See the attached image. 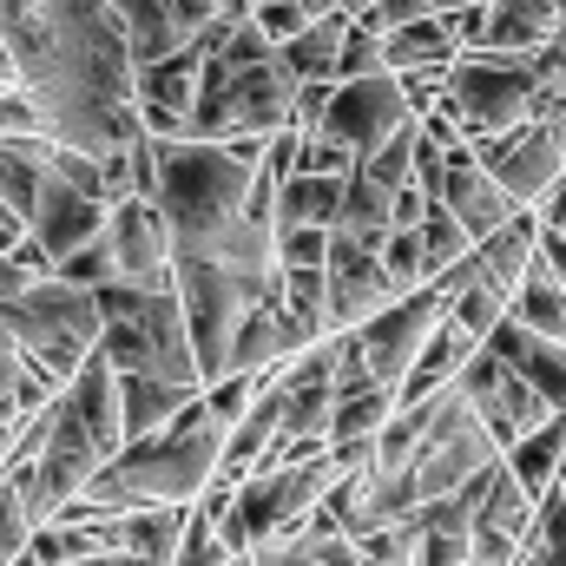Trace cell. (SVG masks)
<instances>
[{
    "instance_id": "44dd1931",
    "label": "cell",
    "mask_w": 566,
    "mask_h": 566,
    "mask_svg": "<svg viewBox=\"0 0 566 566\" xmlns=\"http://www.w3.org/2000/svg\"><path fill=\"white\" fill-rule=\"evenodd\" d=\"M343 205H349V178L296 171V178H283V191H277V231H336Z\"/></svg>"
},
{
    "instance_id": "9c48e42d",
    "label": "cell",
    "mask_w": 566,
    "mask_h": 566,
    "mask_svg": "<svg viewBox=\"0 0 566 566\" xmlns=\"http://www.w3.org/2000/svg\"><path fill=\"white\" fill-rule=\"evenodd\" d=\"M494 185L521 205V211H541L554 191L566 185V119H527L521 133H501V139L468 145Z\"/></svg>"
},
{
    "instance_id": "603a6c76",
    "label": "cell",
    "mask_w": 566,
    "mask_h": 566,
    "mask_svg": "<svg viewBox=\"0 0 566 566\" xmlns=\"http://www.w3.org/2000/svg\"><path fill=\"white\" fill-rule=\"evenodd\" d=\"M119 382H126V448L165 434L191 402H205L198 389H178V382H158V376H119Z\"/></svg>"
},
{
    "instance_id": "ba28073f",
    "label": "cell",
    "mask_w": 566,
    "mask_h": 566,
    "mask_svg": "<svg viewBox=\"0 0 566 566\" xmlns=\"http://www.w3.org/2000/svg\"><path fill=\"white\" fill-rule=\"evenodd\" d=\"M416 126H422V113L409 106L402 80H396V73H376V80L336 86V93H329V106H323V126H316V133L343 139L349 151H356V171H363L376 151H389L402 133H416Z\"/></svg>"
},
{
    "instance_id": "ac0fdd59",
    "label": "cell",
    "mask_w": 566,
    "mask_h": 566,
    "mask_svg": "<svg viewBox=\"0 0 566 566\" xmlns=\"http://www.w3.org/2000/svg\"><path fill=\"white\" fill-rule=\"evenodd\" d=\"M560 33V7L554 0H494L481 20L474 53H541Z\"/></svg>"
},
{
    "instance_id": "ffe728a7",
    "label": "cell",
    "mask_w": 566,
    "mask_h": 566,
    "mask_svg": "<svg viewBox=\"0 0 566 566\" xmlns=\"http://www.w3.org/2000/svg\"><path fill=\"white\" fill-rule=\"evenodd\" d=\"M205 66H211V53H205L198 40H191L185 53L158 60V66H139V106H158V113L191 119V113H198V93H205Z\"/></svg>"
},
{
    "instance_id": "d590c367",
    "label": "cell",
    "mask_w": 566,
    "mask_h": 566,
    "mask_svg": "<svg viewBox=\"0 0 566 566\" xmlns=\"http://www.w3.org/2000/svg\"><path fill=\"white\" fill-rule=\"evenodd\" d=\"M60 283H80V290H106V283H119L106 238H99V244H86V251H73V258L60 264Z\"/></svg>"
},
{
    "instance_id": "d4e9b609",
    "label": "cell",
    "mask_w": 566,
    "mask_h": 566,
    "mask_svg": "<svg viewBox=\"0 0 566 566\" xmlns=\"http://www.w3.org/2000/svg\"><path fill=\"white\" fill-rule=\"evenodd\" d=\"M258 566H363V547L349 541V534H329V527H316V514L303 521V527H290L277 541H264Z\"/></svg>"
},
{
    "instance_id": "7bdbcfd3",
    "label": "cell",
    "mask_w": 566,
    "mask_h": 566,
    "mask_svg": "<svg viewBox=\"0 0 566 566\" xmlns=\"http://www.w3.org/2000/svg\"><path fill=\"white\" fill-rule=\"evenodd\" d=\"M474 566H494V560H474Z\"/></svg>"
},
{
    "instance_id": "836d02e7",
    "label": "cell",
    "mask_w": 566,
    "mask_h": 566,
    "mask_svg": "<svg viewBox=\"0 0 566 566\" xmlns=\"http://www.w3.org/2000/svg\"><path fill=\"white\" fill-rule=\"evenodd\" d=\"M178 566H238V560H231V547L218 541V521H211L205 507H191V521H185V541H178Z\"/></svg>"
},
{
    "instance_id": "8d00e7d4",
    "label": "cell",
    "mask_w": 566,
    "mask_h": 566,
    "mask_svg": "<svg viewBox=\"0 0 566 566\" xmlns=\"http://www.w3.org/2000/svg\"><path fill=\"white\" fill-rule=\"evenodd\" d=\"M336 231H283V271H329Z\"/></svg>"
},
{
    "instance_id": "e575fe53",
    "label": "cell",
    "mask_w": 566,
    "mask_h": 566,
    "mask_svg": "<svg viewBox=\"0 0 566 566\" xmlns=\"http://www.w3.org/2000/svg\"><path fill=\"white\" fill-rule=\"evenodd\" d=\"M416 20H434L428 0H369V7L356 13V27L376 33V40H389V33H402V27H416Z\"/></svg>"
},
{
    "instance_id": "f546056e",
    "label": "cell",
    "mask_w": 566,
    "mask_h": 566,
    "mask_svg": "<svg viewBox=\"0 0 566 566\" xmlns=\"http://www.w3.org/2000/svg\"><path fill=\"white\" fill-rule=\"evenodd\" d=\"M283 303L310 336H323V343L336 336L329 329V271H283Z\"/></svg>"
},
{
    "instance_id": "7c38bea8",
    "label": "cell",
    "mask_w": 566,
    "mask_h": 566,
    "mask_svg": "<svg viewBox=\"0 0 566 566\" xmlns=\"http://www.w3.org/2000/svg\"><path fill=\"white\" fill-rule=\"evenodd\" d=\"M461 396L474 402V416L494 428V441L501 448H521L534 428L554 422V409H547V396L527 382V376H514L494 349H481L468 369H461Z\"/></svg>"
},
{
    "instance_id": "4dcf8cb0",
    "label": "cell",
    "mask_w": 566,
    "mask_h": 566,
    "mask_svg": "<svg viewBox=\"0 0 566 566\" xmlns=\"http://www.w3.org/2000/svg\"><path fill=\"white\" fill-rule=\"evenodd\" d=\"M416 158H422V126H416V133H402L389 151H376L356 178H369V185H382L389 198H402V191L416 185Z\"/></svg>"
},
{
    "instance_id": "f6af8a7d",
    "label": "cell",
    "mask_w": 566,
    "mask_h": 566,
    "mask_svg": "<svg viewBox=\"0 0 566 566\" xmlns=\"http://www.w3.org/2000/svg\"><path fill=\"white\" fill-rule=\"evenodd\" d=\"M521 566H527V554H521Z\"/></svg>"
},
{
    "instance_id": "5bb4252c",
    "label": "cell",
    "mask_w": 566,
    "mask_h": 566,
    "mask_svg": "<svg viewBox=\"0 0 566 566\" xmlns=\"http://www.w3.org/2000/svg\"><path fill=\"white\" fill-rule=\"evenodd\" d=\"M106 218H113V205H99V198H86L80 185H66V171L53 165V139H46V191H40V218H33L27 238H40L46 258L66 264L73 251H86V244L106 238Z\"/></svg>"
},
{
    "instance_id": "4316f807",
    "label": "cell",
    "mask_w": 566,
    "mask_h": 566,
    "mask_svg": "<svg viewBox=\"0 0 566 566\" xmlns=\"http://www.w3.org/2000/svg\"><path fill=\"white\" fill-rule=\"evenodd\" d=\"M46 191V139H0V205L33 231Z\"/></svg>"
},
{
    "instance_id": "b9f144b4",
    "label": "cell",
    "mask_w": 566,
    "mask_h": 566,
    "mask_svg": "<svg viewBox=\"0 0 566 566\" xmlns=\"http://www.w3.org/2000/svg\"><path fill=\"white\" fill-rule=\"evenodd\" d=\"M554 7H560V27H566V0H554Z\"/></svg>"
},
{
    "instance_id": "d6a6232c",
    "label": "cell",
    "mask_w": 566,
    "mask_h": 566,
    "mask_svg": "<svg viewBox=\"0 0 566 566\" xmlns=\"http://www.w3.org/2000/svg\"><path fill=\"white\" fill-rule=\"evenodd\" d=\"M382 271H389V283L402 290V296H416L428 283V251H422V231H396L389 238V251H382Z\"/></svg>"
},
{
    "instance_id": "30bf717a",
    "label": "cell",
    "mask_w": 566,
    "mask_h": 566,
    "mask_svg": "<svg viewBox=\"0 0 566 566\" xmlns=\"http://www.w3.org/2000/svg\"><path fill=\"white\" fill-rule=\"evenodd\" d=\"M343 474H349V468L336 461V448L316 454V461L277 468V474H251V481L238 488V514H244L251 541L264 547V541H277V534H290V527H303V521L329 501V488H336Z\"/></svg>"
},
{
    "instance_id": "e0dca14e",
    "label": "cell",
    "mask_w": 566,
    "mask_h": 566,
    "mask_svg": "<svg viewBox=\"0 0 566 566\" xmlns=\"http://www.w3.org/2000/svg\"><path fill=\"white\" fill-rule=\"evenodd\" d=\"M488 349H494L514 376H527V382L547 396V409H554V416H566V343H547V336H534L527 323L501 316V329L488 336Z\"/></svg>"
},
{
    "instance_id": "9a60e30c",
    "label": "cell",
    "mask_w": 566,
    "mask_h": 566,
    "mask_svg": "<svg viewBox=\"0 0 566 566\" xmlns=\"http://www.w3.org/2000/svg\"><path fill=\"white\" fill-rule=\"evenodd\" d=\"M434 205H448L474 244H494V238L521 218V205L494 185V171H488L468 145H461V151H448V178H441V198H434Z\"/></svg>"
},
{
    "instance_id": "6da1fadb",
    "label": "cell",
    "mask_w": 566,
    "mask_h": 566,
    "mask_svg": "<svg viewBox=\"0 0 566 566\" xmlns=\"http://www.w3.org/2000/svg\"><path fill=\"white\" fill-rule=\"evenodd\" d=\"M224 448H231V428L205 402H191L165 434L106 461L99 481L60 514V527H86L99 514H191L224 481Z\"/></svg>"
},
{
    "instance_id": "7a4b0ae2",
    "label": "cell",
    "mask_w": 566,
    "mask_h": 566,
    "mask_svg": "<svg viewBox=\"0 0 566 566\" xmlns=\"http://www.w3.org/2000/svg\"><path fill=\"white\" fill-rule=\"evenodd\" d=\"M271 145L238 139V145H205V139H171L158 145V211L178 238V258H205L244 211L264 178Z\"/></svg>"
},
{
    "instance_id": "277c9868",
    "label": "cell",
    "mask_w": 566,
    "mask_h": 566,
    "mask_svg": "<svg viewBox=\"0 0 566 566\" xmlns=\"http://www.w3.org/2000/svg\"><path fill=\"white\" fill-rule=\"evenodd\" d=\"M7 329L20 336L27 363L53 382V389H73V376L99 356L106 343V310H99V290H80V283H60L46 277L33 296L7 303L0 310Z\"/></svg>"
},
{
    "instance_id": "f1b7e54d",
    "label": "cell",
    "mask_w": 566,
    "mask_h": 566,
    "mask_svg": "<svg viewBox=\"0 0 566 566\" xmlns=\"http://www.w3.org/2000/svg\"><path fill=\"white\" fill-rule=\"evenodd\" d=\"M402 416V396L396 389H369V396H349L336 409V428H329V448H376Z\"/></svg>"
},
{
    "instance_id": "cb8c5ba5",
    "label": "cell",
    "mask_w": 566,
    "mask_h": 566,
    "mask_svg": "<svg viewBox=\"0 0 566 566\" xmlns=\"http://www.w3.org/2000/svg\"><path fill=\"white\" fill-rule=\"evenodd\" d=\"M349 33H356V13H323V20H310V33H296V40L283 46L290 73H296L303 86H336V66H343Z\"/></svg>"
},
{
    "instance_id": "5b68a950",
    "label": "cell",
    "mask_w": 566,
    "mask_h": 566,
    "mask_svg": "<svg viewBox=\"0 0 566 566\" xmlns=\"http://www.w3.org/2000/svg\"><path fill=\"white\" fill-rule=\"evenodd\" d=\"M422 454H416V474H409V501H416V514L434 507V501H454V494H468L488 468H501L507 461V448L494 441V428L474 416V402L461 396V382L454 389H441L434 402H422Z\"/></svg>"
},
{
    "instance_id": "484cf974",
    "label": "cell",
    "mask_w": 566,
    "mask_h": 566,
    "mask_svg": "<svg viewBox=\"0 0 566 566\" xmlns=\"http://www.w3.org/2000/svg\"><path fill=\"white\" fill-rule=\"evenodd\" d=\"M507 468H514V481L547 507L566 481V416H554L547 428H534L521 448H507Z\"/></svg>"
},
{
    "instance_id": "7402d4cb",
    "label": "cell",
    "mask_w": 566,
    "mask_h": 566,
    "mask_svg": "<svg viewBox=\"0 0 566 566\" xmlns=\"http://www.w3.org/2000/svg\"><path fill=\"white\" fill-rule=\"evenodd\" d=\"M461 13H434L402 33H389V73H448L461 60Z\"/></svg>"
},
{
    "instance_id": "83f0119b",
    "label": "cell",
    "mask_w": 566,
    "mask_h": 566,
    "mask_svg": "<svg viewBox=\"0 0 566 566\" xmlns=\"http://www.w3.org/2000/svg\"><path fill=\"white\" fill-rule=\"evenodd\" d=\"M507 316L527 323V329L547 336V343H566V283L547 258H534V271H527V283H521V296H514Z\"/></svg>"
},
{
    "instance_id": "4fadbf2b",
    "label": "cell",
    "mask_w": 566,
    "mask_h": 566,
    "mask_svg": "<svg viewBox=\"0 0 566 566\" xmlns=\"http://www.w3.org/2000/svg\"><path fill=\"white\" fill-rule=\"evenodd\" d=\"M396 303H402V290L382 271V251H369L363 238L336 231V251H329V329L356 336V329H369Z\"/></svg>"
},
{
    "instance_id": "ee69618b",
    "label": "cell",
    "mask_w": 566,
    "mask_h": 566,
    "mask_svg": "<svg viewBox=\"0 0 566 566\" xmlns=\"http://www.w3.org/2000/svg\"><path fill=\"white\" fill-rule=\"evenodd\" d=\"M238 566H258V560H238Z\"/></svg>"
},
{
    "instance_id": "bcb514c9",
    "label": "cell",
    "mask_w": 566,
    "mask_h": 566,
    "mask_svg": "<svg viewBox=\"0 0 566 566\" xmlns=\"http://www.w3.org/2000/svg\"><path fill=\"white\" fill-rule=\"evenodd\" d=\"M363 566H376V560H363Z\"/></svg>"
},
{
    "instance_id": "60d3db41",
    "label": "cell",
    "mask_w": 566,
    "mask_h": 566,
    "mask_svg": "<svg viewBox=\"0 0 566 566\" xmlns=\"http://www.w3.org/2000/svg\"><path fill=\"white\" fill-rule=\"evenodd\" d=\"M171 7H178V20H185L191 33H205V27L224 13V0H171Z\"/></svg>"
},
{
    "instance_id": "f35d334b",
    "label": "cell",
    "mask_w": 566,
    "mask_h": 566,
    "mask_svg": "<svg viewBox=\"0 0 566 566\" xmlns=\"http://www.w3.org/2000/svg\"><path fill=\"white\" fill-rule=\"evenodd\" d=\"M251 20H258V27H264V33H271L277 46H290L296 33H310V20H316V13H310L303 0H264V7L251 13Z\"/></svg>"
},
{
    "instance_id": "8fae6325",
    "label": "cell",
    "mask_w": 566,
    "mask_h": 566,
    "mask_svg": "<svg viewBox=\"0 0 566 566\" xmlns=\"http://www.w3.org/2000/svg\"><path fill=\"white\" fill-rule=\"evenodd\" d=\"M106 251H113V271H119L126 290H145V296L178 290V238H171L158 198H126V205H113V218H106Z\"/></svg>"
},
{
    "instance_id": "2e32d148",
    "label": "cell",
    "mask_w": 566,
    "mask_h": 566,
    "mask_svg": "<svg viewBox=\"0 0 566 566\" xmlns=\"http://www.w3.org/2000/svg\"><path fill=\"white\" fill-rule=\"evenodd\" d=\"M66 409L86 422V434L99 441V454H106V461H119V454H126V382H119V369H113L106 356H93V363L73 376Z\"/></svg>"
},
{
    "instance_id": "52a82bcc",
    "label": "cell",
    "mask_w": 566,
    "mask_h": 566,
    "mask_svg": "<svg viewBox=\"0 0 566 566\" xmlns=\"http://www.w3.org/2000/svg\"><path fill=\"white\" fill-rule=\"evenodd\" d=\"M178 303H185V323H191V349H198V369H205V389L231 376V343L238 329L251 323V296L244 283L231 277L218 258H178Z\"/></svg>"
},
{
    "instance_id": "ab89813d",
    "label": "cell",
    "mask_w": 566,
    "mask_h": 566,
    "mask_svg": "<svg viewBox=\"0 0 566 566\" xmlns=\"http://www.w3.org/2000/svg\"><path fill=\"white\" fill-rule=\"evenodd\" d=\"M534 73H541V93H547V99H566V27L534 53Z\"/></svg>"
},
{
    "instance_id": "1f68e13d",
    "label": "cell",
    "mask_w": 566,
    "mask_h": 566,
    "mask_svg": "<svg viewBox=\"0 0 566 566\" xmlns=\"http://www.w3.org/2000/svg\"><path fill=\"white\" fill-rule=\"evenodd\" d=\"M264 382H271V369H264V376H224V382H211V389H205V409H211L224 428H238L251 409H258Z\"/></svg>"
},
{
    "instance_id": "8992f818",
    "label": "cell",
    "mask_w": 566,
    "mask_h": 566,
    "mask_svg": "<svg viewBox=\"0 0 566 566\" xmlns=\"http://www.w3.org/2000/svg\"><path fill=\"white\" fill-rule=\"evenodd\" d=\"M541 106V73L534 53H461L448 73V113L461 119L468 145L521 133Z\"/></svg>"
},
{
    "instance_id": "3957f363",
    "label": "cell",
    "mask_w": 566,
    "mask_h": 566,
    "mask_svg": "<svg viewBox=\"0 0 566 566\" xmlns=\"http://www.w3.org/2000/svg\"><path fill=\"white\" fill-rule=\"evenodd\" d=\"M99 310H106L99 356L119 376H158V382H178V389H198L205 396V369H198V349H191V323H185L178 290L145 296V290H126V283H106L99 290Z\"/></svg>"
},
{
    "instance_id": "d6986e66",
    "label": "cell",
    "mask_w": 566,
    "mask_h": 566,
    "mask_svg": "<svg viewBox=\"0 0 566 566\" xmlns=\"http://www.w3.org/2000/svg\"><path fill=\"white\" fill-rule=\"evenodd\" d=\"M113 13H119L126 46H133L139 66H158V60H171V53H185V46L198 40V33L178 20L171 0H113Z\"/></svg>"
},
{
    "instance_id": "74e56055",
    "label": "cell",
    "mask_w": 566,
    "mask_h": 566,
    "mask_svg": "<svg viewBox=\"0 0 566 566\" xmlns=\"http://www.w3.org/2000/svg\"><path fill=\"white\" fill-rule=\"evenodd\" d=\"M303 171H316V178H356V151L343 139H329V133H310L303 145Z\"/></svg>"
}]
</instances>
